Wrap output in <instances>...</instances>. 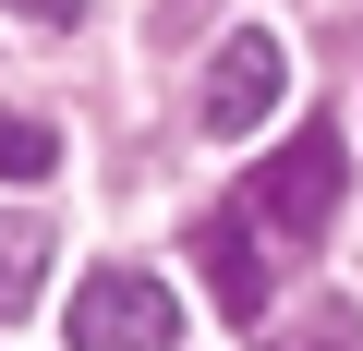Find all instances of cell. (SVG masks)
<instances>
[{
  "label": "cell",
  "mask_w": 363,
  "mask_h": 351,
  "mask_svg": "<svg viewBox=\"0 0 363 351\" xmlns=\"http://www.w3.org/2000/svg\"><path fill=\"white\" fill-rule=\"evenodd\" d=\"M279 85H291V49H279L267 25H230V37H218V61H206V85H194V121H206L218 145H242V133H267Z\"/></svg>",
  "instance_id": "cell-1"
},
{
  "label": "cell",
  "mask_w": 363,
  "mask_h": 351,
  "mask_svg": "<svg viewBox=\"0 0 363 351\" xmlns=\"http://www.w3.org/2000/svg\"><path fill=\"white\" fill-rule=\"evenodd\" d=\"M169 339H182L169 279H145V267H85V291H73V351H169Z\"/></svg>",
  "instance_id": "cell-2"
},
{
  "label": "cell",
  "mask_w": 363,
  "mask_h": 351,
  "mask_svg": "<svg viewBox=\"0 0 363 351\" xmlns=\"http://www.w3.org/2000/svg\"><path fill=\"white\" fill-rule=\"evenodd\" d=\"M255 218H279L291 243L339 218V133H327V121H303V133L279 145V169H255Z\"/></svg>",
  "instance_id": "cell-3"
},
{
  "label": "cell",
  "mask_w": 363,
  "mask_h": 351,
  "mask_svg": "<svg viewBox=\"0 0 363 351\" xmlns=\"http://www.w3.org/2000/svg\"><path fill=\"white\" fill-rule=\"evenodd\" d=\"M194 267H206V291H218V315H230V327H255V315H267V255H255V230H242V218H206V230H194Z\"/></svg>",
  "instance_id": "cell-4"
},
{
  "label": "cell",
  "mask_w": 363,
  "mask_h": 351,
  "mask_svg": "<svg viewBox=\"0 0 363 351\" xmlns=\"http://www.w3.org/2000/svg\"><path fill=\"white\" fill-rule=\"evenodd\" d=\"M37 267H49V230L37 218H0V315L37 303Z\"/></svg>",
  "instance_id": "cell-5"
},
{
  "label": "cell",
  "mask_w": 363,
  "mask_h": 351,
  "mask_svg": "<svg viewBox=\"0 0 363 351\" xmlns=\"http://www.w3.org/2000/svg\"><path fill=\"white\" fill-rule=\"evenodd\" d=\"M49 169H61V133L25 121V109H0V182H49Z\"/></svg>",
  "instance_id": "cell-6"
},
{
  "label": "cell",
  "mask_w": 363,
  "mask_h": 351,
  "mask_svg": "<svg viewBox=\"0 0 363 351\" xmlns=\"http://www.w3.org/2000/svg\"><path fill=\"white\" fill-rule=\"evenodd\" d=\"M13 13H25V25H73L85 0H13Z\"/></svg>",
  "instance_id": "cell-7"
}]
</instances>
